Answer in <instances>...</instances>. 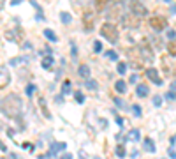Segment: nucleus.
Here are the masks:
<instances>
[{
	"label": "nucleus",
	"instance_id": "37",
	"mask_svg": "<svg viewBox=\"0 0 176 159\" xmlns=\"http://www.w3.org/2000/svg\"><path fill=\"white\" fill-rule=\"evenodd\" d=\"M60 159H72V154H63Z\"/></svg>",
	"mask_w": 176,
	"mask_h": 159
},
{
	"label": "nucleus",
	"instance_id": "19",
	"mask_svg": "<svg viewBox=\"0 0 176 159\" xmlns=\"http://www.w3.org/2000/svg\"><path fill=\"white\" fill-rule=\"evenodd\" d=\"M72 2V5H76V7H83V5H86L90 0H71Z\"/></svg>",
	"mask_w": 176,
	"mask_h": 159
},
{
	"label": "nucleus",
	"instance_id": "38",
	"mask_svg": "<svg viewBox=\"0 0 176 159\" xmlns=\"http://www.w3.org/2000/svg\"><path fill=\"white\" fill-rule=\"evenodd\" d=\"M9 159H21V157H18L16 154H12V152H9Z\"/></svg>",
	"mask_w": 176,
	"mask_h": 159
},
{
	"label": "nucleus",
	"instance_id": "3",
	"mask_svg": "<svg viewBox=\"0 0 176 159\" xmlns=\"http://www.w3.org/2000/svg\"><path fill=\"white\" fill-rule=\"evenodd\" d=\"M129 7L132 11V14H136V16H141L143 18V16L148 14V9H146L139 0H129Z\"/></svg>",
	"mask_w": 176,
	"mask_h": 159
},
{
	"label": "nucleus",
	"instance_id": "41",
	"mask_svg": "<svg viewBox=\"0 0 176 159\" xmlns=\"http://www.w3.org/2000/svg\"><path fill=\"white\" fill-rule=\"evenodd\" d=\"M20 2H21V0H11V4H12V5H18Z\"/></svg>",
	"mask_w": 176,
	"mask_h": 159
},
{
	"label": "nucleus",
	"instance_id": "6",
	"mask_svg": "<svg viewBox=\"0 0 176 159\" xmlns=\"http://www.w3.org/2000/svg\"><path fill=\"white\" fill-rule=\"evenodd\" d=\"M146 78L152 81V83L155 85H162V80H160V76H158V71L153 69V67H150V69H146Z\"/></svg>",
	"mask_w": 176,
	"mask_h": 159
},
{
	"label": "nucleus",
	"instance_id": "45",
	"mask_svg": "<svg viewBox=\"0 0 176 159\" xmlns=\"http://www.w3.org/2000/svg\"><path fill=\"white\" fill-rule=\"evenodd\" d=\"M0 159H2V157H0Z\"/></svg>",
	"mask_w": 176,
	"mask_h": 159
},
{
	"label": "nucleus",
	"instance_id": "35",
	"mask_svg": "<svg viewBox=\"0 0 176 159\" xmlns=\"http://www.w3.org/2000/svg\"><path fill=\"white\" fill-rule=\"evenodd\" d=\"M169 157H171V159H176V152H174V150H173V148L169 150Z\"/></svg>",
	"mask_w": 176,
	"mask_h": 159
},
{
	"label": "nucleus",
	"instance_id": "27",
	"mask_svg": "<svg viewBox=\"0 0 176 159\" xmlns=\"http://www.w3.org/2000/svg\"><path fill=\"white\" fill-rule=\"evenodd\" d=\"M74 97H76V101H78L79 104H81V103L85 101V95H83V94H79V92H76V94H74Z\"/></svg>",
	"mask_w": 176,
	"mask_h": 159
},
{
	"label": "nucleus",
	"instance_id": "29",
	"mask_svg": "<svg viewBox=\"0 0 176 159\" xmlns=\"http://www.w3.org/2000/svg\"><path fill=\"white\" fill-rule=\"evenodd\" d=\"M153 104H155V106L162 104V97H160V95H155V97H153Z\"/></svg>",
	"mask_w": 176,
	"mask_h": 159
},
{
	"label": "nucleus",
	"instance_id": "2",
	"mask_svg": "<svg viewBox=\"0 0 176 159\" xmlns=\"http://www.w3.org/2000/svg\"><path fill=\"white\" fill-rule=\"evenodd\" d=\"M101 34H102V37H106V41L111 42V44L118 41V28L113 23H104L102 28H101Z\"/></svg>",
	"mask_w": 176,
	"mask_h": 159
},
{
	"label": "nucleus",
	"instance_id": "4",
	"mask_svg": "<svg viewBox=\"0 0 176 159\" xmlns=\"http://www.w3.org/2000/svg\"><path fill=\"white\" fill-rule=\"evenodd\" d=\"M150 25L155 28V30H164L167 27V21L162 18V16H153V18H150Z\"/></svg>",
	"mask_w": 176,
	"mask_h": 159
},
{
	"label": "nucleus",
	"instance_id": "13",
	"mask_svg": "<svg viewBox=\"0 0 176 159\" xmlns=\"http://www.w3.org/2000/svg\"><path fill=\"white\" fill-rule=\"evenodd\" d=\"M78 73H79V76H83V78H88V76H90V67L83 64V65L79 67V71H78Z\"/></svg>",
	"mask_w": 176,
	"mask_h": 159
},
{
	"label": "nucleus",
	"instance_id": "39",
	"mask_svg": "<svg viewBox=\"0 0 176 159\" xmlns=\"http://www.w3.org/2000/svg\"><path fill=\"white\" fill-rule=\"evenodd\" d=\"M171 92H174V94H176V81L171 85Z\"/></svg>",
	"mask_w": 176,
	"mask_h": 159
},
{
	"label": "nucleus",
	"instance_id": "9",
	"mask_svg": "<svg viewBox=\"0 0 176 159\" xmlns=\"http://www.w3.org/2000/svg\"><path fill=\"white\" fill-rule=\"evenodd\" d=\"M127 140H130V141H139V140H141V133H139V129H132V131L129 133Z\"/></svg>",
	"mask_w": 176,
	"mask_h": 159
},
{
	"label": "nucleus",
	"instance_id": "15",
	"mask_svg": "<svg viewBox=\"0 0 176 159\" xmlns=\"http://www.w3.org/2000/svg\"><path fill=\"white\" fill-rule=\"evenodd\" d=\"M141 51H143V57L148 58V60H153V55H152V50L146 48V46H141Z\"/></svg>",
	"mask_w": 176,
	"mask_h": 159
},
{
	"label": "nucleus",
	"instance_id": "31",
	"mask_svg": "<svg viewBox=\"0 0 176 159\" xmlns=\"http://www.w3.org/2000/svg\"><path fill=\"white\" fill-rule=\"evenodd\" d=\"M166 97L169 99V101H174V99H176V94H174V92H167Z\"/></svg>",
	"mask_w": 176,
	"mask_h": 159
},
{
	"label": "nucleus",
	"instance_id": "20",
	"mask_svg": "<svg viewBox=\"0 0 176 159\" xmlns=\"http://www.w3.org/2000/svg\"><path fill=\"white\" fill-rule=\"evenodd\" d=\"M71 92V81H63L62 85V94H69Z\"/></svg>",
	"mask_w": 176,
	"mask_h": 159
},
{
	"label": "nucleus",
	"instance_id": "24",
	"mask_svg": "<svg viewBox=\"0 0 176 159\" xmlns=\"http://www.w3.org/2000/svg\"><path fill=\"white\" fill-rule=\"evenodd\" d=\"M86 88H90V90H95V88H97V81H93V80H88V81H86Z\"/></svg>",
	"mask_w": 176,
	"mask_h": 159
},
{
	"label": "nucleus",
	"instance_id": "11",
	"mask_svg": "<svg viewBox=\"0 0 176 159\" xmlns=\"http://www.w3.org/2000/svg\"><path fill=\"white\" fill-rule=\"evenodd\" d=\"M44 35H46V37H48V39H50L51 42H56V41H58L56 34H55L53 30H50V28H46V30H44Z\"/></svg>",
	"mask_w": 176,
	"mask_h": 159
},
{
	"label": "nucleus",
	"instance_id": "8",
	"mask_svg": "<svg viewBox=\"0 0 176 159\" xmlns=\"http://www.w3.org/2000/svg\"><path fill=\"white\" fill-rule=\"evenodd\" d=\"M136 94H137V97H148V94H150V88H148V85L139 83L137 87H136Z\"/></svg>",
	"mask_w": 176,
	"mask_h": 159
},
{
	"label": "nucleus",
	"instance_id": "26",
	"mask_svg": "<svg viewBox=\"0 0 176 159\" xmlns=\"http://www.w3.org/2000/svg\"><path fill=\"white\" fill-rule=\"evenodd\" d=\"M25 92H27V95H28V97H30L32 94H34V92H35V85L32 83V85H28V87H27V90H25Z\"/></svg>",
	"mask_w": 176,
	"mask_h": 159
},
{
	"label": "nucleus",
	"instance_id": "5",
	"mask_svg": "<svg viewBox=\"0 0 176 159\" xmlns=\"http://www.w3.org/2000/svg\"><path fill=\"white\" fill-rule=\"evenodd\" d=\"M11 83V73L7 67H0V88L7 87Z\"/></svg>",
	"mask_w": 176,
	"mask_h": 159
},
{
	"label": "nucleus",
	"instance_id": "23",
	"mask_svg": "<svg viewBox=\"0 0 176 159\" xmlns=\"http://www.w3.org/2000/svg\"><path fill=\"white\" fill-rule=\"evenodd\" d=\"M106 57H107L109 60H118V55H116V51H113V50H111V51H106Z\"/></svg>",
	"mask_w": 176,
	"mask_h": 159
},
{
	"label": "nucleus",
	"instance_id": "7",
	"mask_svg": "<svg viewBox=\"0 0 176 159\" xmlns=\"http://www.w3.org/2000/svg\"><path fill=\"white\" fill-rule=\"evenodd\" d=\"M65 143H56V141H51V145H50V150H48V157H53V156H56V152H60V150H65Z\"/></svg>",
	"mask_w": 176,
	"mask_h": 159
},
{
	"label": "nucleus",
	"instance_id": "1",
	"mask_svg": "<svg viewBox=\"0 0 176 159\" xmlns=\"http://www.w3.org/2000/svg\"><path fill=\"white\" fill-rule=\"evenodd\" d=\"M21 110H23V103L16 94L5 95L0 99V111L9 118H18L21 115Z\"/></svg>",
	"mask_w": 176,
	"mask_h": 159
},
{
	"label": "nucleus",
	"instance_id": "18",
	"mask_svg": "<svg viewBox=\"0 0 176 159\" xmlns=\"http://www.w3.org/2000/svg\"><path fill=\"white\" fill-rule=\"evenodd\" d=\"M167 50H169V53H171V55H174V57H176V41H169V44H167Z\"/></svg>",
	"mask_w": 176,
	"mask_h": 159
},
{
	"label": "nucleus",
	"instance_id": "33",
	"mask_svg": "<svg viewBox=\"0 0 176 159\" xmlns=\"http://www.w3.org/2000/svg\"><path fill=\"white\" fill-rule=\"evenodd\" d=\"M116 124L122 127V126H123V118H122V117H116Z\"/></svg>",
	"mask_w": 176,
	"mask_h": 159
},
{
	"label": "nucleus",
	"instance_id": "34",
	"mask_svg": "<svg viewBox=\"0 0 176 159\" xmlns=\"http://www.w3.org/2000/svg\"><path fill=\"white\" fill-rule=\"evenodd\" d=\"M71 48H72V57L76 58V55H78V51H76V44H74V42L71 44Z\"/></svg>",
	"mask_w": 176,
	"mask_h": 159
},
{
	"label": "nucleus",
	"instance_id": "44",
	"mask_svg": "<svg viewBox=\"0 0 176 159\" xmlns=\"http://www.w3.org/2000/svg\"><path fill=\"white\" fill-rule=\"evenodd\" d=\"M162 2H167V4H173V2H171V0H162Z\"/></svg>",
	"mask_w": 176,
	"mask_h": 159
},
{
	"label": "nucleus",
	"instance_id": "42",
	"mask_svg": "<svg viewBox=\"0 0 176 159\" xmlns=\"http://www.w3.org/2000/svg\"><path fill=\"white\" fill-rule=\"evenodd\" d=\"M171 9H173V12H176V4H171Z\"/></svg>",
	"mask_w": 176,
	"mask_h": 159
},
{
	"label": "nucleus",
	"instance_id": "17",
	"mask_svg": "<svg viewBox=\"0 0 176 159\" xmlns=\"http://www.w3.org/2000/svg\"><path fill=\"white\" fill-rule=\"evenodd\" d=\"M93 2H95V7L99 11L106 9V5H107V0H93Z\"/></svg>",
	"mask_w": 176,
	"mask_h": 159
},
{
	"label": "nucleus",
	"instance_id": "43",
	"mask_svg": "<svg viewBox=\"0 0 176 159\" xmlns=\"http://www.w3.org/2000/svg\"><path fill=\"white\" fill-rule=\"evenodd\" d=\"M4 2H5V0H0V9L4 7Z\"/></svg>",
	"mask_w": 176,
	"mask_h": 159
},
{
	"label": "nucleus",
	"instance_id": "12",
	"mask_svg": "<svg viewBox=\"0 0 176 159\" xmlns=\"http://www.w3.org/2000/svg\"><path fill=\"white\" fill-rule=\"evenodd\" d=\"M53 64H55V58H53L51 55H50V57H46V58L42 60V67H44V69H50Z\"/></svg>",
	"mask_w": 176,
	"mask_h": 159
},
{
	"label": "nucleus",
	"instance_id": "36",
	"mask_svg": "<svg viewBox=\"0 0 176 159\" xmlns=\"http://www.w3.org/2000/svg\"><path fill=\"white\" fill-rule=\"evenodd\" d=\"M137 80H139V76H137V74H132V76H130V81H132V83L137 81Z\"/></svg>",
	"mask_w": 176,
	"mask_h": 159
},
{
	"label": "nucleus",
	"instance_id": "14",
	"mask_svg": "<svg viewBox=\"0 0 176 159\" xmlns=\"http://www.w3.org/2000/svg\"><path fill=\"white\" fill-rule=\"evenodd\" d=\"M114 88L120 92V94H123L125 90H127V85H125V81H122V80H118L116 81V85H114Z\"/></svg>",
	"mask_w": 176,
	"mask_h": 159
},
{
	"label": "nucleus",
	"instance_id": "40",
	"mask_svg": "<svg viewBox=\"0 0 176 159\" xmlns=\"http://www.w3.org/2000/svg\"><path fill=\"white\" fill-rule=\"evenodd\" d=\"M0 150H4V152H5V150H7V147H5V145H4V143H2V141H0Z\"/></svg>",
	"mask_w": 176,
	"mask_h": 159
},
{
	"label": "nucleus",
	"instance_id": "32",
	"mask_svg": "<svg viewBox=\"0 0 176 159\" xmlns=\"http://www.w3.org/2000/svg\"><path fill=\"white\" fill-rule=\"evenodd\" d=\"M114 103H116V106H120V108H123V101H122V99H118V97H116V99H114Z\"/></svg>",
	"mask_w": 176,
	"mask_h": 159
},
{
	"label": "nucleus",
	"instance_id": "10",
	"mask_svg": "<svg viewBox=\"0 0 176 159\" xmlns=\"http://www.w3.org/2000/svg\"><path fill=\"white\" fill-rule=\"evenodd\" d=\"M145 148L148 150V152H152V154H153V152L157 150V148H155V143H153L150 138H146V140H145Z\"/></svg>",
	"mask_w": 176,
	"mask_h": 159
},
{
	"label": "nucleus",
	"instance_id": "25",
	"mask_svg": "<svg viewBox=\"0 0 176 159\" xmlns=\"http://www.w3.org/2000/svg\"><path fill=\"white\" fill-rule=\"evenodd\" d=\"M93 50H95V53H101V51H102V42H101V41H95V44H93Z\"/></svg>",
	"mask_w": 176,
	"mask_h": 159
},
{
	"label": "nucleus",
	"instance_id": "30",
	"mask_svg": "<svg viewBox=\"0 0 176 159\" xmlns=\"http://www.w3.org/2000/svg\"><path fill=\"white\" fill-rule=\"evenodd\" d=\"M167 37L173 41V39H176V32L174 30H167Z\"/></svg>",
	"mask_w": 176,
	"mask_h": 159
},
{
	"label": "nucleus",
	"instance_id": "22",
	"mask_svg": "<svg viewBox=\"0 0 176 159\" xmlns=\"http://www.w3.org/2000/svg\"><path fill=\"white\" fill-rule=\"evenodd\" d=\"M116 156L122 159V157H125V148H123V145H120V147H116Z\"/></svg>",
	"mask_w": 176,
	"mask_h": 159
},
{
	"label": "nucleus",
	"instance_id": "28",
	"mask_svg": "<svg viewBox=\"0 0 176 159\" xmlns=\"http://www.w3.org/2000/svg\"><path fill=\"white\" fill-rule=\"evenodd\" d=\"M132 110H134V115L136 117H141V106H139V104H134Z\"/></svg>",
	"mask_w": 176,
	"mask_h": 159
},
{
	"label": "nucleus",
	"instance_id": "21",
	"mask_svg": "<svg viewBox=\"0 0 176 159\" xmlns=\"http://www.w3.org/2000/svg\"><path fill=\"white\" fill-rule=\"evenodd\" d=\"M120 74H125V71H127V64L125 62H118V69H116Z\"/></svg>",
	"mask_w": 176,
	"mask_h": 159
},
{
	"label": "nucleus",
	"instance_id": "16",
	"mask_svg": "<svg viewBox=\"0 0 176 159\" xmlns=\"http://www.w3.org/2000/svg\"><path fill=\"white\" fill-rule=\"evenodd\" d=\"M60 20H62V23H65V25H69V23L72 21V16H71L69 12H62V14H60Z\"/></svg>",
	"mask_w": 176,
	"mask_h": 159
}]
</instances>
